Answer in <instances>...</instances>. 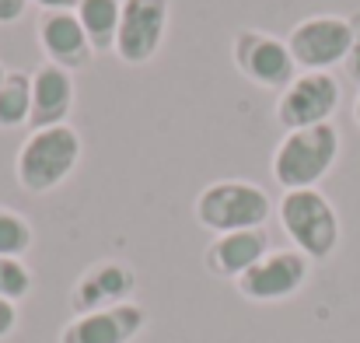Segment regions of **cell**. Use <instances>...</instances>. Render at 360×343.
I'll return each instance as SVG.
<instances>
[{
  "label": "cell",
  "mask_w": 360,
  "mask_h": 343,
  "mask_svg": "<svg viewBox=\"0 0 360 343\" xmlns=\"http://www.w3.org/2000/svg\"><path fill=\"white\" fill-rule=\"evenodd\" d=\"M81 154H84V140L70 123L32 130L14 154V179L25 193L46 197L74 175Z\"/></svg>",
  "instance_id": "6da1fadb"
},
{
  "label": "cell",
  "mask_w": 360,
  "mask_h": 343,
  "mask_svg": "<svg viewBox=\"0 0 360 343\" xmlns=\"http://www.w3.org/2000/svg\"><path fill=\"white\" fill-rule=\"evenodd\" d=\"M343 151V137L336 123L322 126H304V130H287L280 144L273 147L269 172L280 182L283 193L290 189H319V182L336 168Z\"/></svg>",
  "instance_id": "7a4b0ae2"
},
{
  "label": "cell",
  "mask_w": 360,
  "mask_h": 343,
  "mask_svg": "<svg viewBox=\"0 0 360 343\" xmlns=\"http://www.w3.org/2000/svg\"><path fill=\"white\" fill-rule=\"evenodd\" d=\"M276 218H280L283 235L290 238V245L301 256H308L311 263H322L340 249L343 225H340V214H336L333 200L322 189H290V193H283L280 204H276Z\"/></svg>",
  "instance_id": "3957f363"
},
{
  "label": "cell",
  "mask_w": 360,
  "mask_h": 343,
  "mask_svg": "<svg viewBox=\"0 0 360 343\" xmlns=\"http://www.w3.org/2000/svg\"><path fill=\"white\" fill-rule=\"evenodd\" d=\"M193 214L196 225L210 235H231V231L266 228L273 214V200L262 186L248 179H214L200 189Z\"/></svg>",
  "instance_id": "277c9868"
},
{
  "label": "cell",
  "mask_w": 360,
  "mask_h": 343,
  "mask_svg": "<svg viewBox=\"0 0 360 343\" xmlns=\"http://www.w3.org/2000/svg\"><path fill=\"white\" fill-rule=\"evenodd\" d=\"M350 18L347 14H311L301 18L290 32H287V49L290 60L301 70H333L347 60L350 53Z\"/></svg>",
  "instance_id": "5b68a950"
},
{
  "label": "cell",
  "mask_w": 360,
  "mask_h": 343,
  "mask_svg": "<svg viewBox=\"0 0 360 343\" xmlns=\"http://www.w3.org/2000/svg\"><path fill=\"white\" fill-rule=\"evenodd\" d=\"M231 63L241 77L255 88H266V92H283L294 77H297V67L290 60V49L283 39L262 32V28H238L235 39H231Z\"/></svg>",
  "instance_id": "8992f818"
},
{
  "label": "cell",
  "mask_w": 360,
  "mask_h": 343,
  "mask_svg": "<svg viewBox=\"0 0 360 343\" xmlns=\"http://www.w3.org/2000/svg\"><path fill=\"white\" fill-rule=\"evenodd\" d=\"M340 99H343V88L329 70H301L276 95L273 116L283 126V133L304 130V126H322V123H333V116L340 109Z\"/></svg>",
  "instance_id": "52a82bcc"
},
{
  "label": "cell",
  "mask_w": 360,
  "mask_h": 343,
  "mask_svg": "<svg viewBox=\"0 0 360 343\" xmlns=\"http://www.w3.org/2000/svg\"><path fill=\"white\" fill-rule=\"evenodd\" d=\"M311 273V259L301 256L297 249H269L252 270H245L235 287L245 301L255 305H273V301H287L294 298Z\"/></svg>",
  "instance_id": "ba28073f"
},
{
  "label": "cell",
  "mask_w": 360,
  "mask_h": 343,
  "mask_svg": "<svg viewBox=\"0 0 360 343\" xmlns=\"http://www.w3.org/2000/svg\"><path fill=\"white\" fill-rule=\"evenodd\" d=\"M172 18V0H122L112 53L126 67H143L158 56Z\"/></svg>",
  "instance_id": "9c48e42d"
},
{
  "label": "cell",
  "mask_w": 360,
  "mask_h": 343,
  "mask_svg": "<svg viewBox=\"0 0 360 343\" xmlns=\"http://www.w3.org/2000/svg\"><path fill=\"white\" fill-rule=\"evenodd\" d=\"M35 39L39 49L46 56V63L63 67V70H84L95 60V46L84 32V25L77 21L74 11H46L35 21Z\"/></svg>",
  "instance_id": "30bf717a"
},
{
  "label": "cell",
  "mask_w": 360,
  "mask_h": 343,
  "mask_svg": "<svg viewBox=\"0 0 360 343\" xmlns=\"http://www.w3.org/2000/svg\"><path fill=\"white\" fill-rule=\"evenodd\" d=\"M147 326V312L136 301H122L102 312H88V316H74L56 343H133Z\"/></svg>",
  "instance_id": "8fae6325"
},
{
  "label": "cell",
  "mask_w": 360,
  "mask_h": 343,
  "mask_svg": "<svg viewBox=\"0 0 360 343\" xmlns=\"http://www.w3.org/2000/svg\"><path fill=\"white\" fill-rule=\"evenodd\" d=\"M133 291H136V273L120 259H105V263L88 266L77 277V284L70 291V308H74V316L102 312V308L129 301Z\"/></svg>",
  "instance_id": "7c38bea8"
},
{
  "label": "cell",
  "mask_w": 360,
  "mask_h": 343,
  "mask_svg": "<svg viewBox=\"0 0 360 343\" xmlns=\"http://www.w3.org/2000/svg\"><path fill=\"white\" fill-rule=\"evenodd\" d=\"M74 99H77V85L74 74L53 63H39L32 70V116L28 126L42 130V126H63L74 113Z\"/></svg>",
  "instance_id": "4fadbf2b"
},
{
  "label": "cell",
  "mask_w": 360,
  "mask_h": 343,
  "mask_svg": "<svg viewBox=\"0 0 360 343\" xmlns=\"http://www.w3.org/2000/svg\"><path fill=\"white\" fill-rule=\"evenodd\" d=\"M266 252H269V235H266V228L214 235L210 245H207V252H203V266L214 277H221V280H238L241 273L252 270Z\"/></svg>",
  "instance_id": "5bb4252c"
},
{
  "label": "cell",
  "mask_w": 360,
  "mask_h": 343,
  "mask_svg": "<svg viewBox=\"0 0 360 343\" xmlns=\"http://www.w3.org/2000/svg\"><path fill=\"white\" fill-rule=\"evenodd\" d=\"M74 14H77V21L84 25V32H88L95 53H112L116 32H120L122 0H81Z\"/></svg>",
  "instance_id": "9a60e30c"
},
{
  "label": "cell",
  "mask_w": 360,
  "mask_h": 343,
  "mask_svg": "<svg viewBox=\"0 0 360 343\" xmlns=\"http://www.w3.org/2000/svg\"><path fill=\"white\" fill-rule=\"evenodd\" d=\"M32 116V70H7L0 81V130L28 126Z\"/></svg>",
  "instance_id": "2e32d148"
},
{
  "label": "cell",
  "mask_w": 360,
  "mask_h": 343,
  "mask_svg": "<svg viewBox=\"0 0 360 343\" xmlns=\"http://www.w3.org/2000/svg\"><path fill=\"white\" fill-rule=\"evenodd\" d=\"M35 245V228L25 214L11 211V207H0V256H11V259H25Z\"/></svg>",
  "instance_id": "e0dca14e"
},
{
  "label": "cell",
  "mask_w": 360,
  "mask_h": 343,
  "mask_svg": "<svg viewBox=\"0 0 360 343\" xmlns=\"http://www.w3.org/2000/svg\"><path fill=\"white\" fill-rule=\"evenodd\" d=\"M32 287H35V277H32V270L25 266V259L0 256V298H7V301L18 305L21 298L32 294Z\"/></svg>",
  "instance_id": "ac0fdd59"
},
{
  "label": "cell",
  "mask_w": 360,
  "mask_h": 343,
  "mask_svg": "<svg viewBox=\"0 0 360 343\" xmlns=\"http://www.w3.org/2000/svg\"><path fill=\"white\" fill-rule=\"evenodd\" d=\"M350 32H354V39H350V53H347V60H343V70H347L350 81L360 85V11L350 14Z\"/></svg>",
  "instance_id": "d6986e66"
},
{
  "label": "cell",
  "mask_w": 360,
  "mask_h": 343,
  "mask_svg": "<svg viewBox=\"0 0 360 343\" xmlns=\"http://www.w3.org/2000/svg\"><path fill=\"white\" fill-rule=\"evenodd\" d=\"M32 0H0V25H18L28 14Z\"/></svg>",
  "instance_id": "ffe728a7"
},
{
  "label": "cell",
  "mask_w": 360,
  "mask_h": 343,
  "mask_svg": "<svg viewBox=\"0 0 360 343\" xmlns=\"http://www.w3.org/2000/svg\"><path fill=\"white\" fill-rule=\"evenodd\" d=\"M14 330H18V305L0 298V340H7Z\"/></svg>",
  "instance_id": "44dd1931"
},
{
  "label": "cell",
  "mask_w": 360,
  "mask_h": 343,
  "mask_svg": "<svg viewBox=\"0 0 360 343\" xmlns=\"http://www.w3.org/2000/svg\"><path fill=\"white\" fill-rule=\"evenodd\" d=\"M32 4L46 14V11H77L81 0H32Z\"/></svg>",
  "instance_id": "7402d4cb"
},
{
  "label": "cell",
  "mask_w": 360,
  "mask_h": 343,
  "mask_svg": "<svg viewBox=\"0 0 360 343\" xmlns=\"http://www.w3.org/2000/svg\"><path fill=\"white\" fill-rule=\"evenodd\" d=\"M354 119H357V126H360V92H357V102H354Z\"/></svg>",
  "instance_id": "603a6c76"
},
{
  "label": "cell",
  "mask_w": 360,
  "mask_h": 343,
  "mask_svg": "<svg viewBox=\"0 0 360 343\" xmlns=\"http://www.w3.org/2000/svg\"><path fill=\"white\" fill-rule=\"evenodd\" d=\"M4 74H7V70H4V63H0V81H4Z\"/></svg>",
  "instance_id": "cb8c5ba5"
}]
</instances>
